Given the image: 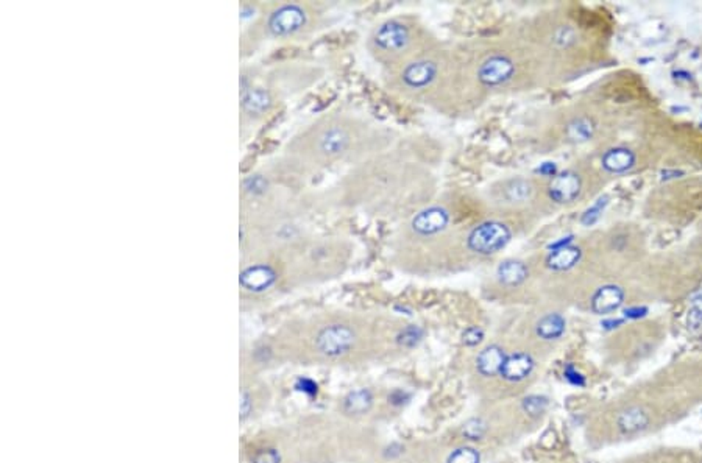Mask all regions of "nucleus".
Masks as SVG:
<instances>
[{
  "mask_svg": "<svg viewBox=\"0 0 702 463\" xmlns=\"http://www.w3.org/2000/svg\"><path fill=\"white\" fill-rule=\"evenodd\" d=\"M250 412V398L247 393H242V398H241V417L246 418Z\"/></svg>",
  "mask_w": 702,
  "mask_h": 463,
  "instance_id": "38",
  "label": "nucleus"
},
{
  "mask_svg": "<svg viewBox=\"0 0 702 463\" xmlns=\"http://www.w3.org/2000/svg\"><path fill=\"white\" fill-rule=\"evenodd\" d=\"M515 74V63L508 55L495 53L481 63L476 72L478 82L486 88L503 86L512 80Z\"/></svg>",
  "mask_w": 702,
  "mask_h": 463,
  "instance_id": "4",
  "label": "nucleus"
},
{
  "mask_svg": "<svg viewBox=\"0 0 702 463\" xmlns=\"http://www.w3.org/2000/svg\"><path fill=\"white\" fill-rule=\"evenodd\" d=\"M462 340L467 346H476L484 340V331L479 326H470L462 334Z\"/></svg>",
  "mask_w": 702,
  "mask_h": 463,
  "instance_id": "29",
  "label": "nucleus"
},
{
  "mask_svg": "<svg viewBox=\"0 0 702 463\" xmlns=\"http://www.w3.org/2000/svg\"><path fill=\"white\" fill-rule=\"evenodd\" d=\"M506 357L508 356L504 355V350L501 348V346L490 345V346H487V348L482 350L478 355V359H476V368H478V371L482 376H487V377L495 376L498 373H501V368H503Z\"/></svg>",
  "mask_w": 702,
  "mask_h": 463,
  "instance_id": "16",
  "label": "nucleus"
},
{
  "mask_svg": "<svg viewBox=\"0 0 702 463\" xmlns=\"http://www.w3.org/2000/svg\"><path fill=\"white\" fill-rule=\"evenodd\" d=\"M646 312H648V310L643 309V308H631V309H627L625 314H626L627 319H640V316H643Z\"/></svg>",
  "mask_w": 702,
  "mask_h": 463,
  "instance_id": "37",
  "label": "nucleus"
},
{
  "mask_svg": "<svg viewBox=\"0 0 702 463\" xmlns=\"http://www.w3.org/2000/svg\"><path fill=\"white\" fill-rule=\"evenodd\" d=\"M348 144H350V136L344 130V128L333 126L323 133L319 142L320 151L326 156H338L344 153L347 150Z\"/></svg>",
  "mask_w": 702,
  "mask_h": 463,
  "instance_id": "18",
  "label": "nucleus"
},
{
  "mask_svg": "<svg viewBox=\"0 0 702 463\" xmlns=\"http://www.w3.org/2000/svg\"><path fill=\"white\" fill-rule=\"evenodd\" d=\"M679 175H682V172H676V170L674 172H669V170H665V172H662V178L669 180V178H676V176H679Z\"/></svg>",
  "mask_w": 702,
  "mask_h": 463,
  "instance_id": "40",
  "label": "nucleus"
},
{
  "mask_svg": "<svg viewBox=\"0 0 702 463\" xmlns=\"http://www.w3.org/2000/svg\"><path fill=\"white\" fill-rule=\"evenodd\" d=\"M438 74V64L432 59H417L409 63L401 72V83L409 89L431 86Z\"/></svg>",
  "mask_w": 702,
  "mask_h": 463,
  "instance_id": "7",
  "label": "nucleus"
},
{
  "mask_svg": "<svg viewBox=\"0 0 702 463\" xmlns=\"http://www.w3.org/2000/svg\"><path fill=\"white\" fill-rule=\"evenodd\" d=\"M389 453H386L387 457H394V455H400L403 453V446H400V444H392V446L387 448Z\"/></svg>",
  "mask_w": 702,
  "mask_h": 463,
  "instance_id": "39",
  "label": "nucleus"
},
{
  "mask_svg": "<svg viewBox=\"0 0 702 463\" xmlns=\"http://www.w3.org/2000/svg\"><path fill=\"white\" fill-rule=\"evenodd\" d=\"M451 222V214L443 206H431L415 214L411 220V229L418 237H432L443 233Z\"/></svg>",
  "mask_w": 702,
  "mask_h": 463,
  "instance_id": "6",
  "label": "nucleus"
},
{
  "mask_svg": "<svg viewBox=\"0 0 702 463\" xmlns=\"http://www.w3.org/2000/svg\"><path fill=\"white\" fill-rule=\"evenodd\" d=\"M277 279H278V273L272 265L256 264V265L247 267V269L241 273L239 281H241L242 287L246 290L259 294V292L270 289L272 285L277 283Z\"/></svg>",
  "mask_w": 702,
  "mask_h": 463,
  "instance_id": "9",
  "label": "nucleus"
},
{
  "mask_svg": "<svg viewBox=\"0 0 702 463\" xmlns=\"http://www.w3.org/2000/svg\"><path fill=\"white\" fill-rule=\"evenodd\" d=\"M529 276L528 265L517 259H506L499 262L497 269V278L506 287H518Z\"/></svg>",
  "mask_w": 702,
  "mask_h": 463,
  "instance_id": "14",
  "label": "nucleus"
},
{
  "mask_svg": "<svg viewBox=\"0 0 702 463\" xmlns=\"http://www.w3.org/2000/svg\"><path fill=\"white\" fill-rule=\"evenodd\" d=\"M534 365V359L528 352H514V355L506 357L499 375L509 382H520L533 373Z\"/></svg>",
  "mask_w": 702,
  "mask_h": 463,
  "instance_id": "13",
  "label": "nucleus"
},
{
  "mask_svg": "<svg viewBox=\"0 0 702 463\" xmlns=\"http://www.w3.org/2000/svg\"><path fill=\"white\" fill-rule=\"evenodd\" d=\"M601 164L604 170H607L609 173H626L627 170H631L636 166V155L629 149L615 147L604 153Z\"/></svg>",
  "mask_w": 702,
  "mask_h": 463,
  "instance_id": "15",
  "label": "nucleus"
},
{
  "mask_svg": "<svg viewBox=\"0 0 702 463\" xmlns=\"http://www.w3.org/2000/svg\"><path fill=\"white\" fill-rule=\"evenodd\" d=\"M423 339V329L417 325H409L405 329H401L398 337H396V342L405 348H414L420 340Z\"/></svg>",
  "mask_w": 702,
  "mask_h": 463,
  "instance_id": "23",
  "label": "nucleus"
},
{
  "mask_svg": "<svg viewBox=\"0 0 702 463\" xmlns=\"http://www.w3.org/2000/svg\"><path fill=\"white\" fill-rule=\"evenodd\" d=\"M409 398H411V396H409L405 390H395V392L389 395V403L394 406H403L407 403Z\"/></svg>",
  "mask_w": 702,
  "mask_h": 463,
  "instance_id": "35",
  "label": "nucleus"
},
{
  "mask_svg": "<svg viewBox=\"0 0 702 463\" xmlns=\"http://www.w3.org/2000/svg\"><path fill=\"white\" fill-rule=\"evenodd\" d=\"M533 182L526 178H521V176H517V178H510L503 182L501 189L498 191V197L506 205L517 206L529 202L533 198Z\"/></svg>",
  "mask_w": 702,
  "mask_h": 463,
  "instance_id": "11",
  "label": "nucleus"
},
{
  "mask_svg": "<svg viewBox=\"0 0 702 463\" xmlns=\"http://www.w3.org/2000/svg\"><path fill=\"white\" fill-rule=\"evenodd\" d=\"M300 392L306 393L309 396H314L317 395V384L314 381L311 379H306V377H302V379L297 381V386H295Z\"/></svg>",
  "mask_w": 702,
  "mask_h": 463,
  "instance_id": "34",
  "label": "nucleus"
},
{
  "mask_svg": "<svg viewBox=\"0 0 702 463\" xmlns=\"http://www.w3.org/2000/svg\"><path fill=\"white\" fill-rule=\"evenodd\" d=\"M481 455L473 448H459L451 453L447 463H479Z\"/></svg>",
  "mask_w": 702,
  "mask_h": 463,
  "instance_id": "27",
  "label": "nucleus"
},
{
  "mask_svg": "<svg viewBox=\"0 0 702 463\" xmlns=\"http://www.w3.org/2000/svg\"><path fill=\"white\" fill-rule=\"evenodd\" d=\"M622 303H625V290L620 285L607 284L595 292L590 306L595 314L607 315L618 310Z\"/></svg>",
  "mask_w": 702,
  "mask_h": 463,
  "instance_id": "10",
  "label": "nucleus"
},
{
  "mask_svg": "<svg viewBox=\"0 0 702 463\" xmlns=\"http://www.w3.org/2000/svg\"><path fill=\"white\" fill-rule=\"evenodd\" d=\"M267 180L262 178L261 175H252L248 176V178L243 181V187H246V191L253 193V195H261L267 191Z\"/></svg>",
  "mask_w": 702,
  "mask_h": 463,
  "instance_id": "28",
  "label": "nucleus"
},
{
  "mask_svg": "<svg viewBox=\"0 0 702 463\" xmlns=\"http://www.w3.org/2000/svg\"><path fill=\"white\" fill-rule=\"evenodd\" d=\"M371 42L382 53H398L409 46L411 33L403 22L387 21L376 28Z\"/></svg>",
  "mask_w": 702,
  "mask_h": 463,
  "instance_id": "5",
  "label": "nucleus"
},
{
  "mask_svg": "<svg viewBox=\"0 0 702 463\" xmlns=\"http://www.w3.org/2000/svg\"><path fill=\"white\" fill-rule=\"evenodd\" d=\"M486 432H487V423L481 418L468 419V422L463 424V428H462V435L468 438V440H473V442L481 440V438L486 435Z\"/></svg>",
  "mask_w": 702,
  "mask_h": 463,
  "instance_id": "26",
  "label": "nucleus"
},
{
  "mask_svg": "<svg viewBox=\"0 0 702 463\" xmlns=\"http://www.w3.org/2000/svg\"><path fill=\"white\" fill-rule=\"evenodd\" d=\"M356 342V334L350 326L331 325L323 328L315 339V346L322 355L338 357L353 348Z\"/></svg>",
  "mask_w": 702,
  "mask_h": 463,
  "instance_id": "3",
  "label": "nucleus"
},
{
  "mask_svg": "<svg viewBox=\"0 0 702 463\" xmlns=\"http://www.w3.org/2000/svg\"><path fill=\"white\" fill-rule=\"evenodd\" d=\"M581 176L576 172H573V170H565V172L553 176V180L548 186V193L553 202L566 205L575 202L579 197V193H581Z\"/></svg>",
  "mask_w": 702,
  "mask_h": 463,
  "instance_id": "8",
  "label": "nucleus"
},
{
  "mask_svg": "<svg viewBox=\"0 0 702 463\" xmlns=\"http://www.w3.org/2000/svg\"><path fill=\"white\" fill-rule=\"evenodd\" d=\"M575 39H576V35L570 27H560L557 32H555V42H557V44L562 47L573 44Z\"/></svg>",
  "mask_w": 702,
  "mask_h": 463,
  "instance_id": "31",
  "label": "nucleus"
},
{
  "mask_svg": "<svg viewBox=\"0 0 702 463\" xmlns=\"http://www.w3.org/2000/svg\"><path fill=\"white\" fill-rule=\"evenodd\" d=\"M272 106V99L266 89L250 88L242 94V108L247 114L261 115L267 113Z\"/></svg>",
  "mask_w": 702,
  "mask_h": 463,
  "instance_id": "19",
  "label": "nucleus"
},
{
  "mask_svg": "<svg viewBox=\"0 0 702 463\" xmlns=\"http://www.w3.org/2000/svg\"><path fill=\"white\" fill-rule=\"evenodd\" d=\"M582 258V249L575 245H565L555 248L546 258L548 269L554 272H565L575 267Z\"/></svg>",
  "mask_w": 702,
  "mask_h": 463,
  "instance_id": "17",
  "label": "nucleus"
},
{
  "mask_svg": "<svg viewBox=\"0 0 702 463\" xmlns=\"http://www.w3.org/2000/svg\"><path fill=\"white\" fill-rule=\"evenodd\" d=\"M512 240V229L509 225L499 220H487L479 225L467 234L465 245L468 252L476 256L488 258L493 256L509 245Z\"/></svg>",
  "mask_w": 702,
  "mask_h": 463,
  "instance_id": "1",
  "label": "nucleus"
},
{
  "mask_svg": "<svg viewBox=\"0 0 702 463\" xmlns=\"http://www.w3.org/2000/svg\"><path fill=\"white\" fill-rule=\"evenodd\" d=\"M609 203V198L607 197H601L598 198L595 205H591L590 208L584 212L582 217H581V223L584 225V227H591V225H595L598 220H600L604 209H606V206Z\"/></svg>",
  "mask_w": 702,
  "mask_h": 463,
  "instance_id": "25",
  "label": "nucleus"
},
{
  "mask_svg": "<svg viewBox=\"0 0 702 463\" xmlns=\"http://www.w3.org/2000/svg\"><path fill=\"white\" fill-rule=\"evenodd\" d=\"M373 406V395L367 388H359L348 393L344 399V410L350 415H364Z\"/></svg>",
  "mask_w": 702,
  "mask_h": 463,
  "instance_id": "21",
  "label": "nucleus"
},
{
  "mask_svg": "<svg viewBox=\"0 0 702 463\" xmlns=\"http://www.w3.org/2000/svg\"><path fill=\"white\" fill-rule=\"evenodd\" d=\"M539 172L546 176H555L557 175V169H555L554 162H545L542 167H539Z\"/></svg>",
  "mask_w": 702,
  "mask_h": 463,
  "instance_id": "36",
  "label": "nucleus"
},
{
  "mask_svg": "<svg viewBox=\"0 0 702 463\" xmlns=\"http://www.w3.org/2000/svg\"><path fill=\"white\" fill-rule=\"evenodd\" d=\"M565 377H566V381L573 384V386H578V387L585 386V377L579 373V371L573 367V365H569V367L565 368Z\"/></svg>",
  "mask_w": 702,
  "mask_h": 463,
  "instance_id": "33",
  "label": "nucleus"
},
{
  "mask_svg": "<svg viewBox=\"0 0 702 463\" xmlns=\"http://www.w3.org/2000/svg\"><path fill=\"white\" fill-rule=\"evenodd\" d=\"M688 326L692 329L702 328V300H694L688 312Z\"/></svg>",
  "mask_w": 702,
  "mask_h": 463,
  "instance_id": "30",
  "label": "nucleus"
},
{
  "mask_svg": "<svg viewBox=\"0 0 702 463\" xmlns=\"http://www.w3.org/2000/svg\"><path fill=\"white\" fill-rule=\"evenodd\" d=\"M651 424V415L649 412L642 406H631L620 412L618 418H616V426L618 429L626 435H634L638 434V432H643L648 429Z\"/></svg>",
  "mask_w": 702,
  "mask_h": 463,
  "instance_id": "12",
  "label": "nucleus"
},
{
  "mask_svg": "<svg viewBox=\"0 0 702 463\" xmlns=\"http://www.w3.org/2000/svg\"><path fill=\"white\" fill-rule=\"evenodd\" d=\"M593 133H595L593 122L587 117L575 119L566 125V136H569V139L573 142L589 141V139L593 136Z\"/></svg>",
  "mask_w": 702,
  "mask_h": 463,
  "instance_id": "22",
  "label": "nucleus"
},
{
  "mask_svg": "<svg viewBox=\"0 0 702 463\" xmlns=\"http://www.w3.org/2000/svg\"><path fill=\"white\" fill-rule=\"evenodd\" d=\"M306 13L297 3L281 5L268 16L267 30L275 38H286V36L295 35L306 23Z\"/></svg>",
  "mask_w": 702,
  "mask_h": 463,
  "instance_id": "2",
  "label": "nucleus"
},
{
  "mask_svg": "<svg viewBox=\"0 0 702 463\" xmlns=\"http://www.w3.org/2000/svg\"><path fill=\"white\" fill-rule=\"evenodd\" d=\"M566 321L560 314H546L537 321L535 334L543 340H557L564 336Z\"/></svg>",
  "mask_w": 702,
  "mask_h": 463,
  "instance_id": "20",
  "label": "nucleus"
},
{
  "mask_svg": "<svg viewBox=\"0 0 702 463\" xmlns=\"http://www.w3.org/2000/svg\"><path fill=\"white\" fill-rule=\"evenodd\" d=\"M521 407L529 417H540L542 413H545V410L548 409V399L545 396L539 395L528 396V398L523 399Z\"/></svg>",
  "mask_w": 702,
  "mask_h": 463,
  "instance_id": "24",
  "label": "nucleus"
},
{
  "mask_svg": "<svg viewBox=\"0 0 702 463\" xmlns=\"http://www.w3.org/2000/svg\"><path fill=\"white\" fill-rule=\"evenodd\" d=\"M253 463H279V454L275 449H262L253 457Z\"/></svg>",
  "mask_w": 702,
  "mask_h": 463,
  "instance_id": "32",
  "label": "nucleus"
}]
</instances>
